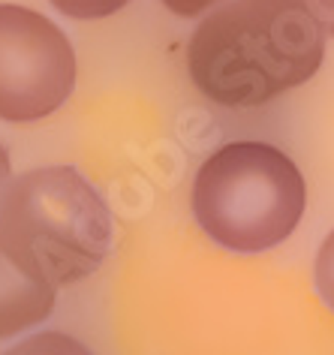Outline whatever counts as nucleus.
<instances>
[{
    "label": "nucleus",
    "mask_w": 334,
    "mask_h": 355,
    "mask_svg": "<svg viewBox=\"0 0 334 355\" xmlns=\"http://www.w3.org/2000/svg\"><path fill=\"white\" fill-rule=\"evenodd\" d=\"M130 0H51L58 12L69 15L78 21H94V19H105V15H115L118 10H124Z\"/></svg>",
    "instance_id": "obj_7"
},
{
    "label": "nucleus",
    "mask_w": 334,
    "mask_h": 355,
    "mask_svg": "<svg viewBox=\"0 0 334 355\" xmlns=\"http://www.w3.org/2000/svg\"><path fill=\"white\" fill-rule=\"evenodd\" d=\"M223 0H163L166 10H172L181 19H196L202 12H211L214 6H220Z\"/></svg>",
    "instance_id": "obj_9"
},
{
    "label": "nucleus",
    "mask_w": 334,
    "mask_h": 355,
    "mask_svg": "<svg viewBox=\"0 0 334 355\" xmlns=\"http://www.w3.org/2000/svg\"><path fill=\"white\" fill-rule=\"evenodd\" d=\"M316 19H319V24L325 28V33H331L334 37V0H310Z\"/></svg>",
    "instance_id": "obj_10"
},
{
    "label": "nucleus",
    "mask_w": 334,
    "mask_h": 355,
    "mask_svg": "<svg viewBox=\"0 0 334 355\" xmlns=\"http://www.w3.org/2000/svg\"><path fill=\"white\" fill-rule=\"evenodd\" d=\"M313 277H316V289H319L322 301L334 310V229L325 235V241L319 244L316 265H313Z\"/></svg>",
    "instance_id": "obj_8"
},
{
    "label": "nucleus",
    "mask_w": 334,
    "mask_h": 355,
    "mask_svg": "<svg viewBox=\"0 0 334 355\" xmlns=\"http://www.w3.org/2000/svg\"><path fill=\"white\" fill-rule=\"evenodd\" d=\"M307 187L298 166L265 141L220 145L193 181V214L226 250L262 253L283 244L304 217Z\"/></svg>",
    "instance_id": "obj_3"
},
{
    "label": "nucleus",
    "mask_w": 334,
    "mask_h": 355,
    "mask_svg": "<svg viewBox=\"0 0 334 355\" xmlns=\"http://www.w3.org/2000/svg\"><path fill=\"white\" fill-rule=\"evenodd\" d=\"M0 355H94L82 340H76L73 334L64 331H39L33 337H24L10 349Z\"/></svg>",
    "instance_id": "obj_6"
},
{
    "label": "nucleus",
    "mask_w": 334,
    "mask_h": 355,
    "mask_svg": "<svg viewBox=\"0 0 334 355\" xmlns=\"http://www.w3.org/2000/svg\"><path fill=\"white\" fill-rule=\"evenodd\" d=\"M12 181V166H10V154H6V148L0 145V196H3L6 184Z\"/></svg>",
    "instance_id": "obj_11"
},
{
    "label": "nucleus",
    "mask_w": 334,
    "mask_h": 355,
    "mask_svg": "<svg viewBox=\"0 0 334 355\" xmlns=\"http://www.w3.org/2000/svg\"><path fill=\"white\" fill-rule=\"evenodd\" d=\"M76 87V51L51 19L0 3V121H42Z\"/></svg>",
    "instance_id": "obj_4"
},
{
    "label": "nucleus",
    "mask_w": 334,
    "mask_h": 355,
    "mask_svg": "<svg viewBox=\"0 0 334 355\" xmlns=\"http://www.w3.org/2000/svg\"><path fill=\"white\" fill-rule=\"evenodd\" d=\"M325 28L310 0H223L193 31V85L226 109H253L316 76Z\"/></svg>",
    "instance_id": "obj_1"
},
{
    "label": "nucleus",
    "mask_w": 334,
    "mask_h": 355,
    "mask_svg": "<svg viewBox=\"0 0 334 355\" xmlns=\"http://www.w3.org/2000/svg\"><path fill=\"white\" fill-rule=\"evenodd\" d=\"M55 286L15 259L0 238V337H15L46 322L55 310Z\"/></svg>",
    "instance_id": "obj_5"
},
{
    "label": "nucleus",
    "mask_w": 334,
    "mask_h": 355,
    "mask_svg": "<svg viewBox=\"0 0 334 355\" xmlns=\"http://www.w3.org/2000/svg\"><path fill=\"white\" fill-rule=\"evenodd\" d=\"M0 238L37 277L73 286L105 262L112 211L78 168H30L0 196Z\"/></svg>",
    "instance_id": "obj_2"
}]
</instances>
